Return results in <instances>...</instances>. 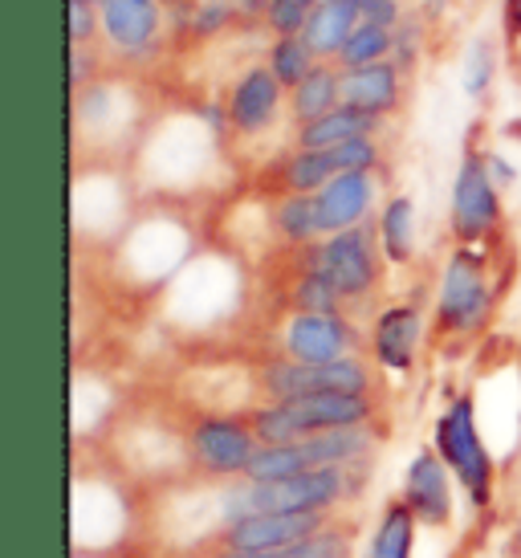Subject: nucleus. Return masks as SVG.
Returning <instances> with one entry per match:
<instances>
[{
  "label": "nucleus",
  "instance_id": "nucleus-32",
  "mask_svg": "<svg viewBox=\"0 0 521 558\" xmlns=\"http://www.w3.org/2000/svg\"><path fill=\"white\" fill-rule=\"evenodd\" d=\"M354 9H359V21L384 25V29H396L399 21H403V4L399 0H354Z\"/></svg>",
  "mask_w": 521,
  "mask_h": 558
},
{
  "label": "nucleus",
  "instance_id": "nucleus-17",
  "mask_svg": "<svg viewBox=\"0 0 521 558\" xmlns=\"http://www.w3.org/2000/svg\"><path fill=\"white\" fill-rule=\"evenodd\" d=\"M335 107H342V70L335 62H318L290 90V119L293 126H306L330 114Z\"/></svg>",
  "mask_w": 521,
  "mask_h": 558
},
{
  "label": "nucleus",
  "instance_id": "nucleus-2",
  "mask_svg": "<svg viewBox=\"0 0 521 558\" xmlns=\"http://www.w3.org/2000/svg\"><path fill=\"white\" fill-rule=\"evenodd\" d=\"M432 445L445 457V465L452 469L469 506L476 513L489 510L493 497H497V461H493L485 433H481L473 391H460L445 403V412L436 416V428H432Z\"/></svg>",
  "mask_w": 521,
  "mask_h": 558
},
{
  "label": "nucleus",
  "instance_id": "nucleus-5",
  "mask_svg": "<svg viewBox=\"0 0 521 558\" xmlns=\"http://www.w3.org/2000/svg\"><path fill=\"white\" fill-rule=\"evenodd\" d=\"M506 225V204L501 187L493 180L485 151L473 143L464 147L460 168L452 175V196H448V233L457 245H489Z\"/></svg>",
  "mask_w": 521,
  "mask_h": 558
},
{
  "label": "nucleus",
  "instance_id": "nucleus-34",
  "mask_svg": "<svg viewBox=\"0 0 521 558\" xmlns=\"http://www.w3.org/2000/svg\"><path fill=\"white\" fill-rule=\"evenodd\" d=\"M159 4H163V9H175V13H192L199 0H159Z\"/></svg>",
  "mask_w": 521,
  "mask_h": 558
},
{
  "label": "nucleus",
  "instance_id": "nucleus-10",
  "mask_svg": "<svg viewBox=\"0 0 521 558\" xmlns=\"http://www.w3.org/2000/svg\"><path fill=\"white\" fill-rule=\"evenodd\" d=\"M281 102H286V86L274 78V70L269 65H249L245 74L229 86L225 123L237 140H260L265 131H274Z\"/></svg>",
  "mask_w": 521,
  "mask_h": 558
},
{
  "label": "nucleus",
  "instance_id": "nucleus-13",
  "mask_svg": "<svg viewBox=\"0 0 521 558\" xmlns=\"http://www.w3.org/2000/svg\"><path fill=\"white\" fill-rule=\"evenodd\" d=\"M98 13H102V41L119 58H143L159 41L168 9L159 0H102Z\"/></svg>",
  "mask_w": 521,
  "mask_h": 558
},
{
  "label": "nucleus",
  "instance_id": "nucleus-9",
  "mask_svg": "<svg viewBox=\"0 0 521 558\" xmlns=\"http://www.w3.org/2000/svg\"><path fill=\"white\" fill-rule=\"evenodd\" d=\"M399 497L412 506L424 530H448L452 513H457V497H452V469L445 465V457L436 452V445L420 449L403 469V485Z\"/></svg>",
  "mask_w": 521,
  "mask_h": 558
},
{
  "label": "nucleus",
  "instance_id": "nucleus-18",
  "mask_svg": "<svg viewBox=\"0 0 521 558\" xmlns=\"http://www.w3.org/2000/svg\"><path fill=\"white\" fill-rule=\"evenodd\" d=\"M415 530H420V518H415L412 506L396 494L391 501H384L379 522L371 530V543H367V550H363V558H412Z\"/></svg>",
  "mask_w": 521,
  "mask_h": 558
},
{
  "label": "nucleus",
  "instance_id": "nucleus-6",
  "mask_svg": "<svg viewBox=\"0 0 521 558\" xmlns=\"http://www.w3.org/2000/svg\"><path fill=\"white\" fill-rule=\"evenodd\" d=\"M257 449L245 412H204L184 433V461L204 481H241Z\"/></svg>",
  "mask_w": 521,
  "mask_h": 558
},
{
  "label": "nucleus",
  "instance_id": "nucleus-26",
  "mask_svg": "<svg viewBox=\"0 0 521 558\" xmlns=\"http://www.w3.org/2000/svg\"><path fill=\"white\" fill-rule=\"evenodd\" d=\"M314 9H318V0H269L265 29L274 33V37H302Z\"/></svg>",
  "mask_w": 521,
  "mask_h": 558
},
{
  "label": "nucleus",
  "instance_id": "nucleus-31",
  "mask_svg": "<svg viewBox=\"0 0 521 558\" xmlns=\"http://www.w3.org/2000/svg\"><path fill=\"white\" fill-rule=\"evenodd\" d=\"M501 41L506 62L521 74V0H501Z\"/></svg>",
  "mask_w": 521,
  "mask_h": 558
},
{
  "label": "nucleus",
  "instance_id": "nucleus-33",
  "mask_svg": "<svg viewBox=\"0 0 521 558\" xmlns=\"http://www.w3.org/2000/svg\"><path fill=\"white\" fill-rule=\"evenodd\" d=\"M485 159H489V171H493V180H497V187L506 192V187L513 184V180H518V171L509 168V163L501 156H497V151H485Z\"/></svg>",
  "mask_w": 521,
  "mask_h": 558
},
{
  "label": "nucleus",
  "instance_id": "nucleus-8",
  "mask_svg": "<svg viewBox=\"0 0 521 558\" xmlns=\"http://www.w3.org/2000/svg\"><path fill=\"white\" fill-rule=\"evenodd\" d=\"M277 355L298 363H335L359 351V330L347 314H290L277 335Z\"/></svg>",
  "mask_w": 521,
  "mask_h": 558
},
{
  "label": "nucleus",
  "instance_id": "nucleus-14",
  "mask_svg": "<svg viewBox=\"0 0 521 558\" xmlns=\"http://www.w3.org/2000/svg\"><path fill=\"white\" fill-rule=\"evenodd\" d=\"M403 78H408V74H403L391 58L367 65V70H347V74H342V102L367 110L375 119H387V114H396L399 102H403Z\"/></svg>",
  "mask_w": 521,
  "mask_h": 558
},
{
  "label": "nucleus",
  "instance_id": "nucleus-25",
  "mask_svg": "<svg viewBox=\"0 0 521 558\" xmlns=\"http://www.w3.org/2000/svg\"><path fill=\"white\" fill-rule=\"evenodd\" d=\"M269 70H274V78L286 86V90H293L298 82L306 78L310 70L318 65V58H314V49L306 46V37H274V46H269Z\"/></svg>",
  "mask_w": 521,
  "mask_h": 558
},
{
  "label": "nucleus",
  "instance_id": "nucleus-28",
  "mask_svg": "<svg viewBox=\"0 0 521 558\" xmlns=\"http://www.w3.org/2000/svg\"><path fill=\"white\" fill-rule=\"evenodd\" d=\"M330 156H335L338 171H379L384 147H379L375 135H363V140H351L342 143V147H330Z\"/></svg>",
  "mask_w": 521,
  "mask_h": 558
},
{
  "label": "nucleus",
  "instance_id": "nucleus-3",
  "mask_svg": "<svg viewBox=\"0 0 521 558\" xmlns=\"http://www.w3.org/2000/svg\"><path fill=\"white\" fill-rule=\"evenodd\" d=\"M253 388L260 403L302 400V396H318V391H367L379 396V375H375V359L347 355L335 363H298V359H265L253 372Z\"/></svg>",
  "mask_w": 521,
  "mask_h": 558
},
{
  "label": "nucleus",
  "instance_id": "nucleus-11",
  "mask_svg": "<svg viewBox=\"0 0 521 558\" xmlns=\"http://www.w3.org/2000/svg\"><path fill=\"white\" fill-rule=\"evenodd\" d=\"M424 342V311L415 302H391L375 314L371 326V359L379 372L412 375Z\"/></svg>",
  "mask_w": 521,
  "mask_h": 558
},
{
  "label": "nucleus",
  "instance_id": "nucleus-19",
  "mask_svg": "<svg viewBox=\"0 0 521 558\" xmlns=\"http://www.w3.org/2000/svg\"><path fill=\"white\" fill-rule=\"evenodd\" d=\"M375 233L387 265H412L415 257V201L412 196H387L375 217Z\"/></svg>",
  "mask_w": 521,
  "mask_h": 558
},
{
  "label": "nucleus",
  "instance_id": "nucleus-7",
  "mask_svg": "<svg viewBox=\"0 0 521 558\" xmlns=\"http://www.w3.org/2000/svg\"><path fill=\"white\" fill-rule=\"evenodd\" d=\"M342 513H257V518H237L208 534V550H241V555H274L286 546H298L338 526Z\"/></svg>",
  "mask_w": 521,
  "mask_h": 558
},
{
  "label": "nucleus",
  "instance_id": "nucleus-4",
  "mask_svg": "<svg viewBox=\"0 0 521 558\" xmlns=\"http://www.w3.org/2000/svg\"><path fill=\"white\" fill-rule=\"evenodd\" d=\"M298 257L314 269H323L326 278L338 286V294L351 302H367V298L379 294L384 286V248H379V233L375 225H354L347 233L323 236V241H310V245H298Z\"/></svg>",
  "mask_w": 521,
  "mask_h": 558
},
{
  "label": "nucleus",
  "instance_id": "nucleus-30",
  "mask_svg": "<svg viewBox=\"0 0 521 558\" xmlns=\"http://www.w3.org/2000/svg\"><path fill=\"white\" fill-rule=\"evenodd\" d=\"M424 58V29L415 25V21H399L396 25V49H391V62L403 70V74H412L415 62Z\"/></svg>",
  "mask_w": 521,
  "mask_h": 558
},
{
  "label": "nucleus",
  "instance_id": "nucleus-35",
  "mask_svg": "<svg viewBox=\"0 0 521 558\" xmlns=\"http://www.w3.org/2000/svg\"><path fill=\"white\" fill-rule=\"evenodd\" d=\"M509 555L521 558V522H518V526H513V543H509Z\"/></svg>",
  "mask_w": 521,
  "mask_h": 558
},
{
  "label": "nucleus",
  "instance_id": "nucleus-37",
  "mask_svg": "<svg viewBox=\"0 0 521 558\" xmlns=\"http://www.w3.org/2000/svg\"><path fill=\"white\" fill-rule=\"evenodd\" d=\"M229 4H241V0H229Z\"/></svg>",
  "mask_w": 521,
  "mask_h": 558
},
{
  "label": "nucleus",
  "instance_id": "nucleus-21",
  "mask_svg": "<svg viewBox=\"0 0 521 558\" xmlns=\"http://www.w3.org/2000/svg\"><path fill=\"white\" fill-rule=\"evenodd\" d=\"M269 225L281 245H310V241H323V225H318V201L310 192H293V196H281L269 213Z\"/></svg>",
  "mask_w": 521,
  "mask_h": 558
},
{
  "label": "nucleus",
  "instance_id": "nucleus-24",
  "mask_svg": "<svg viewBox=\"0 0 521 558\" xmlns=\"http://www.w3.org/2000/svg\"><path fill=\"white\" fill-rule=\"evenodd\" d=\"M391 49H396V29H384V25H359L351 33V41L342 46V53L335 58V65L347 74V70H367L375 62H387L391 58Z\"/></svg>",
  "mask_w": 521,
  "mask_h": 558
},
{
  "label": "nucleus",
  "instance_id": "nucleus-15",
  "mask_svg": "<svg viewBox=\"0 0 521 558\" xmlns=\"http://www.w3.org/2000/svg\"><path fill=\"white\" fill-rule=\"evenodd\" d=\"M384 131V119H375L359 107H335L330 114L314 119V123L298 126L293 131V147H306V151H330V147H342L351 140H363V135H379Z\"/></svg>",
  "mask_w": 521,
  "mask_h": 558
},
{
  "label": "nucleus",
  "instance_id": "nucleus-36",
  "mask_svg": "<svg viewBox=\"0 0 521 558\" xmlns=\"http://www.w3.org/2000/svg\"><path fill=\"white\" fill-rule=\"evenodd\" d=\"M90 4H102V0H90Z\"/></svg>",
  "mask_w": 521,
  "mask_h": 558
},
{
  "label": "nucleus",
  "instance_id": "nucleus-16",
  "mask_svg": "<svg viewBox=\"0 0 521 558\" xmlns=\"http://www.w3.org/2000/svg\"><path fill=\"white\" fill-rule=\"evenodd\" d=\"M359 25H363V21H359L354 0H318V9H314L302 37H306V46L314 49L318 62H335Z\"/></svg>",
  "mask_w": 521,
  "mask_h": 558
},
{
  "label": "nucleus",
  "instance_id": "nucleus-20",
  "mask_svg": "<svg viewBox=\"0 0 521 558\" xmlns=\"http://www.w3.org/2000/svg\"><path fill=\"white\" fill-rule=\"evenodd\" d=\"M286 302H290V314H342L347 311V298L338 294V286L326 278L323 269H314L298 257V269L290 278V290H286Z\"/></svg>",
  "mask_w": 521,
  "mask_h": 558
},
{
  "label": "nucleus",
  "instance_id": "nucleus-23",
  "mask_svg": "<svg viewBox=\"0 0 521 558\" xmlns=\"http://www.w3.org/2000/svg\"><path fill=\"white\" fill-rule=\"evenodd\" d=\"M497 70H501V46L493 41L489 33H476L469 53H464V65H460V86L469 98L485 102L497 86Z\"/></svg>",
  "mask_w": 521,
  "mask_h": 558
},
{
  "label": "nucleus",
  "instance_id": "nucleus-12",
  "mask_svg": "<svg viewBox=\"0 0 521 558\" xmlns=\"http://www.w3.org/2000/svg\"><path fill=\"white\" fill-rule=\"evenodd\" d=\"M314 201H318L323 236L367 225L375 204H379V171H338L323 192H314Z\"/></svg>",
  "mask_w": 521,
  "mask_h": 558
},
{
  "label": "nucleus",
  "instance_id": "nucleus-22",
  "mask_svg": "<svg viewBox=\"0 0 521 558\" xmlns=\"http://www.w3.org/2000/svg\"><path fill=\"white\" fill-rule=\"evenodd\" d=\"M338 175L335 156L330 151H306V147H293L290 156L281 159L277 168V184H281V196H293V192H323L330 180Z\"/></svg>",
  "mask_w": 521,
  "mask_h": 558
},
{
  "label": "nucleus",
  "instance_id": "nucleus-1",
  "mask_svg": "<svg viewBox=\"0 0 521 558\" xmlns=\"http://www.w3.org/2000/svg\"><path fill=\"white\" fill-rule=\"evenodd\" d=\"M497 302L493 286V257L481 245H457L448 253L436 306H432V339H469L485 330Z\"/></svg>",
  "mask_w": 521,
  "mask_h": 558
},
{
  "label": "nucleus",
  "instance_id": "nucleus-27",
  "mask_svg": "<svg viewBox=\"0 0 521 558\" xmlns=\"http://www.w3.org/2000/svg\"><path fill=\"white\" fill-rule=\"evenodd\" d=\"M237 4H229V0H199L196 9L187 13V29H192V37H216V33H225L237 21Z\"/></svg>",
  "mask_w": 521,
  "mask_h": 558
},
{
  "label": "nucleus",
  "instance_id": "nucleus-29",
  "mask_svg": "<svg viewBox=\"0 0 521 558\" xmlns=\"http://www.w3.org/2000/svg\"><path fill=\"white\" fill-rule=\"evenodd\" d=\"M102 13L90 0H70V46H98Z\"/></svg>",
  "mask_w": 521,
  "mask_h": 558
}]
</instances>
